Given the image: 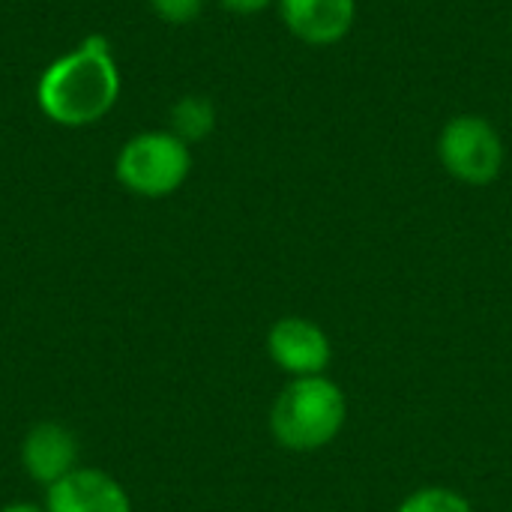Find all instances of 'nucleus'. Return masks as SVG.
Returning a JSON list of instances; mask_svg holds the SVG:
<instances>
[{"label": "nucleus", "instance_id": "nucleus-10", "mask_svg": "<svg viewBox=\"0 0 512 512\" xmlns=\"http://www.w3.org/2000/svg\"><path fill=\"white\" fill-rule=\"evenodd\" d=\"M396 512H474L471 510V504L462 498V495H456V492H450V489H420V492H414V495H408L402 504H399V510Z\"/></svg>", "mask_w": 512, "mask_h": 512}, {"label": "nucleus", "instance_id": "nucleus-1", "mask_svg": "<svg viewBox=\"0 0 512 512\" xmlns=\"http://www.w3.org/2000/svg\"><path fill=\"white\" fill-rule=\"evenodd\" d=\"M120 99V66L111 42L99 33L81 39L78 48L66 51L45 66L36 84L39 111L69 129L99 123Z\"/></svg>", "mask_w": 512, "mask_h": 512}, {"label": "nucleus", "instance_id": "nucleus-6", "mask_svg": "<svg viewBox=\"0 0 512 512\" xmlns=\"http://www.w3.org/2000/svg\"><path fill=\"white\" fill-rule=\"evenodd\" d=\"M45 512H132L126 489L96 468H75L45 492Z\"/></svg>", "mask_w": 512, "mask_h": 512}, {"label": "nucleus", "instance_id": "nucleus-8", "mask_svg": "<svg viewBox=\"0 0 512 512\" xmlns=\"http://www.w3.org/2000/svg\"><path fill=\"white\" fill-rule=\"evenodd\" d=\"M21 465L30 474V480L48 489L75 471L78 441L60 423H36L21 441Z\"/></svg>", "mask_w": 512, "mask_h": 512}, {"label": "nucleus", "instance_id": "nucleus-3", "mask_svg": "<svg viewBox=\"0 0 512 512\" xmlns=\"http://www.w3.org/2000/svg\"><path fill=\"white\" fill-rule=\"evenodd\" d=\"M117 180L141 198H168L174 195L189 171H192V153L189 144L180 141L168 129H150L132 135L114 162Z\"/></svg>", "mask_w": 512, "mask_h": 512}, {"label": "nucleus", "instance_id": "nucleus-2", "mask_svg": "<svg viewBox=\"0 0 512 512\" xmlns=\"http://www.w3.org/2000/svg\"><path fill=\"white\" fill-rule=\"evenodd\" d=\"M345 393L324 375L294 378L270 411L273 438L297 453L327 447L345 426Z\"/></svg>", "mask_w": 512, "mask_h": 512}, {"label": "nucleus", "instance_id": "nucleus-9", "mask_svg": "<svg viewBox=\"0 0 512 512\" xmlns=\"http://www.w3.org/2000/svg\"><path fill=\"white\" fill-rule=\"evenodd\" d=\"M216 129V105L207 96L198 93H186L171 105V129L180 141L186 144H198L204 138H210V132Z\"/></svg>", "mask_w": 512, "mask_h": 512}, {"label": "nucleus", "instance_id": "nucleus-7", "mask_svg": "<svg viewBox=\"0 0 512 512\" xmlns=\"http://www.w3.org/2000/svg\"><path fill=\"white\" fill-rule=\"evenodd\" d=\"M279 15L291 36L327 48L342 42L357 18V0H279Z\"/></svg>", "mask_w": 512, "mask_h": 512}, {"label": "nucleus", "instance_id": "nucleus-5", "mask_svg": "<svg viewBox=\"0 0 512 512\" xmlns=\"http://www.w3.org/2000/svg\"><path fill=\"white\" fill-rule=\"evenodd\" d=\"M267 351L273 363L294 378L321 375L333 354L327 333L306 318H279L267 333Z\"/></svg>", "mask_w": 512, "mask_h": 512}, {"label": "nucleus", "instance_id": "nucleus-13", "mask_svg": "<svg viewBox=\"0 0 512 512\" xmlns=\"http://www.w3.org/2000/svg\"><path fill=\"white\" fill-rule=\"evenodd\" d=\"M0 512H45L42 507H36V504H9V507H3Z\"/></svg>", "mask_w": 512, "mask_h": 512}, {"label": "nucleus", "instance_id": "nucleus-11", "mask_svg": "<svg viewBox=\"0 0 512 512\" xmlns=\"http://www.w3.org/2000/svg\"><path fill=\"white\" fill-rule=\"evenodd\" d=\"M150 9L165 24H192L201 15L204 0H150Z\"/></svg>", "mask_w": 512, "mask_h": 512}, {"label": "nucleus", "instance_id": "nucleus-4", "mask_svg": "<svg viewBox=\"0 0 512 512\" xmlns=\"http://www.w3.org/2000/svg\"><path fill=\"white\" fill-rule=\"evenodd\" d=\"M438 159L450 177L468 186H489L504 168V141L480 114L450 117L438 135Z\"/></svg>", "mask_w": 512, "mask_h": 512}, {"label": "nucleus", "instance_id": "nucleus-12", "mask_svg": "<svg viewBox=\"0 0 512 512\" xmlns=\"http://www.w3.org/2000/svg\"><path fill=\"white\" fill-rule=\"evenodd\" d=\"M228 12H234V15H258V12H264L273 0H219Z\"/></svg>", "mask_w": 512, "mask_h": 512}]
</instances>
